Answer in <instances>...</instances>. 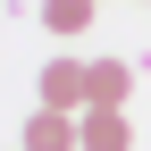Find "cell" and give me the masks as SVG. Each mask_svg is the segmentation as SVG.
<instances>
[{"mask_svg": "<svg viewBox=\"0 0 151 151\" xmlns=\"http://www.w3.org/2000/svg\"><path fill=\"white\" fill-rule=\"evenodd\" d=\"M84 151H134L126 109H84Z\"/></svg>", "mask_w": 151, "mask_h": 151, "instance_id": "3", "label": "cell"}, {"mask_svg": "<svg viewBox=\"0 0 151 151\" xmlns=\"http://www.w3.org/2000/svg\"><path fill=\"white\" fill-rule=\"evenodd\" d=\"M17 151H84V118H67V109H34Z\"/></svg>", "mask_w": 151, "mask_h": 151, "instance_id": "2", "label": "cell"}, {"mask_svg": "<svg viewBox=\"0 0 151 151\" xmlns=\"http://www.w3.org/2000/svg\"><path fill=\"white\" fill-rule=\"evenodd\" d=\"M34 92H42V109L84 118V109H92V59H50L42 76H34Z\"/></svg>", "mask_w": 151, "mask_h": 151, "instance_id": "1", "label": "cell"}, {"mask_svg": "<svg viewBox=\"0 0 151 151\" xmlns=\"http://www.w3.org/2000/svg\"><path fill=\"white\" fill-rule=\"evenodd\" d=\"M126 92H134V67L126 59H92V109H126Z\"/></svg>", "mask_w": 151, "mask_h": 151, "instance_id": "4", "label": "cell"}, {"mask_svg": "<svg viewBox=\"0 0 151 151\" xmlns=\"http://www.w3.org/2000/svg\"><path fill=\"white\" fill-rule=\"evenodd\" d=\"M42 25L50 34H84L92 25V0H42Z\"/></svg>", "mask_w": 151, "mask_h": 151, "instance_id": "5", "label": "cell"}]
</instances>
